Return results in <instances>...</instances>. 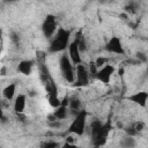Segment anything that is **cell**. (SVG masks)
Listing matches in <instances>:
<instances>
[{
  "instance_id": "23",
  "label": "cell",
  "mask_w": 148,
  "mask_h": 148,
  "mask_svg": "<svg viewBox=\"0 0 148 148\" xmlns=\"http://www.w3.org/2000/svg\"><path fill=\"white\" fill-rule=\"evenodd\" d=\"M133 126H134L136 133L139 134V133H141V132L143 131V128H145V123H143V121H135V123H133Z\"/></svg>"
},
{
  "instance_id": "4",
  "label": "cell",
  "mask_w": 148,
  "mask_h": 148,
  "mask_svg": "<svg viewBox=\"0 0 148 148\" xmlns=\"http://www.w3.org/2000/svg\"><path fill=\"white\" fill-rule=\"evenodd\" d=\"M73 62L69 59L68 54H61L59 58V68L62 77L68 83H74L75 81V69L73 67Z\"/></svg>"
},
{
  "instance_id": "1",
  "label": "cell",
  "mask_w": 148,
  "mask_h": 148,
  "mask_svg": "<svg viewBox=\"0 0 148 148\" xmlns=\"http://www.w3.org/2000/svg\"><path fill=\"white\" fill-rule=\"evenodd\" d=\"M71 35H72V31L69 29L59 27L54 36L51 38L47 51L50 53L64 52L66 49H68V45L71 43Z\"/></svg>"
},
{
  "instance_id": "22",
  "label": "cell",
  "mask_w": 148,
  "mask_h": 148,
  "mask_svg": "<svg viewBox=\"0 0 148 148\" xmlns=\"http://www.w3.org/2000/svg\"><path fill=\"white\" fill-rule=\"evenodd\" d=\"M125 133H126L127 135H130V136H135V135H138V133H136V131H135L133 124H131L130 126L125 127Z\"/></svg>"
},
{
  "instance_id": "12",
  "label": "cell",
  "mask_w": 148,
  "mask_h": 148,
  "mask_svg": "<svg viewBox=\"0 0 148 148\" xmlns=\"http://www.w3.org/2000/svg\"><path fill=\"white\" fill-rule=\"evenodd\" d=\"M25 104H27V96L24 94H18L14 99V111L18 114L24 112Z\"/></svg>"
},
{
  "instance_id": "13",
  "label": "cell",
  "mask_w": 148,
  "mask_h": 148,
  "mask_svg": "<svg viewBox=\"0 0 148 148\" xmlns=\"http://www.w3.org/2000/svg\"><path fill=\"white\" fill-rule=\"evenodd\" d=\"M15 92H16V83H9L8 86H6L2 90V96L7 101H12L15 98Z\"/></svg>"
},
{
  "instance_id": "3",
  "label": "cell",
  "mask_w": 148,
  "mask_h": 148,
  "mask_svg": "<svg viewBox=\"0 0 148 148\" xmlns=\"http://www.w3.org/2000/svg\"><path fill=\"white\" fill-rule=\"evenodd\" d=\"M112 130H113V126H112V123H111V117L109 116V118L106 119V121L103 123L102 126L99 127V130L91 136V143H92V146H95V147L104 146L106 143L108 136H109V134H110V132Z\"/></svg>"
},
{
  "instance_id": "28",
  "label": "cell",
  "mask_w": 148,
  "mask_h": 148,
  "mask_svg": "<svg viewBox=\"0 0 148 148\" xmlns=\"http://www.w3.org/2000/svg\"><path fill=\"white\" fill-rule=\"evenodd\" d=\"M6 2H13V1H17V0H5Z\"/></svg>"
},
{
  "instance_id": "9",
  "label": "cell",
  "mask_w": 148,
  "mask_h": 148,
  "mask_svg": "<svg viewBox=\"0 0 148 148\" xmlns=\"http://www.w3.org/2000/svg\"><path fill=\"white\" fill-rule=\"evenodd\" d=\"M68 57L69 59L72 60V62L74 65H79V64H82V58H81V50L79 47V44L74 39L73 42L69 43L68 45Z\"/></svg>"
},
{
  "instance_id": "5",
  "label": "cell",
  "mask_w": 148,
  "mask_h": 148,
  "mask_svg": "<svg viewBox=\"0 0 148 148\" xmlns=\"http://www.w3.org/2000/svg\"><path fill=\"white\" fill-rule=\"evenodd\" d=\"M58 22H57V17L52 14H47L42 23V32L44 35L45 38H52L54 36V34L58 30Z\"/></svg>"
},
{
  "instance_id": "10",
  "label": "cell",
  "mask_w": 148,
  "mask_h": 148,
  "mask_svg": "<svg viewBox=\"0 0 148 148\" xmlns=\"http://www.w3.org/2000/svg\"><path fill=\"white\" fill-rule=\"evenodd\" d=\"M127 101L139 105L140 108H146L148 103V92L147 91H136L130 96H127Z\"/></svg>"
},
{
  "instance_id": "26",
  "label": "cell",
  "mask_w": 148,
  "mask_h": 148,
  "mask_svg": "<svg viewBox=\"0 0 148 148\" xmlns=\"http://www.w3.org/2000/svg\"><path fill=\"white\" fill-rule=\"evenodd\" d=\"M49 126L51 128H59L61 126V123L59 119H56V120H52V121H49Z\"/></svg>"
},
{
  "instance_id": "24",
  "label": "cell",
  "mask_w": 148,
  "mask_h": 148,
  "mask_svg": "<svg viewBox=\"0 0 148 148\" xmlns=\"http://www.w3.org/2000/svg\"><path fill=\"white\" fill-rule=\"evenodd\" d=\"M105 64H106V59H105L104 57H98V58L95 60V65L97 66V68L103 67Z\"/></svg>"
},
{
  "instance_id": "6",
  "label": "cell",
  "mask_w": 148,
  "mask_h": 148,
  "mask_svg": "<svg viewBox=\"0 0 148 148\" xmlns=\"http://www.w3.org/2000/svg\"><path fill=\"white\" fill-rule=\"evenodd\" d=\"M89 80H90V73L87 69V67L82 64L76 65V67H75V81L73 84L75 87H86L89 84Z\"/></svg>"
},
{
  "instance_id": "16",
  "label": "cell",
  "mask_w": 148,
  "mask_h": 148,
  "mask_svg": "<svg viewBox=\"0 0 148 148\" xmlns=\"http://www.w3.org/2000/svg\"><path fill=\"white\" fill-rule=\"evenodd\" d=\"M74 39L77 42V44H79V47H80L81 52H86V51L88 50L87 40H86V38H84V36L82 35V32H81V31H79V32L76 34V36H75V38H74Z\"/></svg>"
},
{
  "instance_id": "27",
  "label": "cell",
  "mask_w": 148,
  "mask_h": 148,
  "mask_svg": "<svg viewBox=\"0 0 148 148\" xmlns=\"http://www.w3.org/2000/svg\"><path fill=\"white\" fill-rule=\"evenodd\" d=\"M146 73H147V75H148V61H147V67H146Z\"/></svg>"
},
{
  "instance_id": "21",
  "label": "cell",
  "mask_w": 148,
  "mask_h": 148,
  "mask_svg": "<svg viewBox=\"0 0 148 148\" xmlns=\"http://www.w3.org/2000/svg\"><path fill=\"white\" fill-rule=\"evenodd\" d=\"M135 57L139 60V62H147L148 61V56L146 53H143V52H140V51L136 52L135 53Z\"/></svg>"
},
{
  "instance_id": "7",
  "label": "cell",
  "mask_w": 148,
  "mask_h": 148,
  "mask_svg": "<svg viewBox=\"0 0 148 148\" xmlns=\"http://www.w3.org/2000/svg\"><path fill=\"white\" fill-rule=\"evenodd\" d=\"M104 49H105V51L109 52V53L119 54V56H124V54H125V49H124V46H123V43H121L120 38L117 37V36L111 37V38L106 42Z\"/></svg>"
},
{
  "instance_id": "25",
  "label": "cell",
  "mask_w": 148,
  "mask_h": 148,
  "mask_svg": "<svg viewBox=\"0 0 148 148\" xmlns=\"http://www.w3.org/2000/svg\"><path fill=\"white\" fill-rule=\"evenodd\" d=\"M10 40L14 43V44H18L20 43V36L16 34V32H14V31H12L10 32Z\"/></svg>"
},
{
  "instance_id": "14",
  "label": "cell",
  "mask_w": 148,
  "mask_h": 148,
  "mask_svg": "<svg viewBox=\"0 0 148 148\" xmlns=\"http://www.w3.org/2000/svg\"><path fill=\"white\" fill-rule=\"evenodd\" d=\"M52 113H53V116H54L57 119L64 120V119H66V118L68 117V114H69V109H68V106H66V105H59L58 108H54V111H53Z\"/></svg>"
},
{
  "instance_id": "15",
  "label": "cell",
  "mask_w": 148,
  "mask_h": 148,
  "mask_svg": "<svg viewBox=\"0 0 148 148\" xmlns=\"http://www.w3.org/2000/svg\"><path fill=\"white\" fill-rule=\"evenodd\" d=\"M68 109H69V112L73 113V114H76L79 111H81V101L80 98L77 97H73L69 99V104H68Z\"/></svg>"
},
{
  "instance_id": "11",
  "label": "cell",
  "mask_w": 148,
  "mask_h": 148,
  "mask_svg": "<svg viewBox=\"0 0 148 148\" xmlns=\"http://www.w3.org/2000/svg\"><path fill=\"white\" fill-rule=\"evenodd\" d=\"M34 65H35V61L34 60H21L18 62V65H17V71L21 74L28 76V75L31 74Z\"/></svg>"
},
{
  "instance_id": "8",
  "label": "cell",
  "mask_w": 148,
  "mask_h": 148,
  "mask_svg": "<svg viewBox=\"0 0 148 148\" xmlns=\"http://www.w3.org/2000/svg\"><path fill=\"white\" fill-rule=\"evenodd\" d=\"M114 71H116L114 66L105 64L103 67L98 68V71H97V73L95 74V77H94V79L98 80L99 82H102V83H104V84H108V83H110L111 77H112Z\"/></svg>"
},
{
  "instance_id": "2",
  "label": "cell",
  "mask_w": 148,
  "mask_h": 148,
  "mask_svg": "<svg viewBox=\"0 0 148 148\" xmlns=\"http://www.w3.org/2000/svg\"><path fill=\"white\" fill-rule=\"evenodd\" d=\"M87 111L84 109H82L81 111H79L74 119L72 120L71 125L68 126V133L69 134H75L77 136H81L83 135L84 131H86V124H87Z\"/></svg>"
},
{
  "instance_id": "17",
  "label": "cell",
  "mask_w": 148,
  "mask_h": 148,
  "mask_svg": "<svg viewBox=\"0 0 148 148\" xmlns=\"http://www.w3.org/2000/svg\"><path fill=\"white\" fill-rule=\"evenodd\" d=\"M136 145V142H135V140L133 139V136H130V135H127L125 139H123V141L120 142V146L121 147H125V148H132V147H134Z\"/></svg>"
},
{
  "instance_id": "18",
  "label": "cell",
  "mask_w": 148,
  "mask_h": 148,
  "mask_svg": "<svg viewBox=\"0 0 148 148\" xmlns=\"http://www.w3.org/2000/svg\"><path fill=\"white\" fill-rule=\"evenodd\" d=\"M102 121L101 120H98V119H94L92 121H91V124H90V135L92 136L98 130H99V127L102 126Z\"/></svg>"
},
{
  "instance_id": "20",
  "label": "cell",
  "mask_w": 148,
  "mask_h": 148,
  "mask_svg": "<svg viewBox=\"0 0 148 148\" xmlns=\"http://www.w3.org/2000/svg\"><path fill=\"white\" fill-rule=\"evenodd\" d=\"M40 146L44 147V148H56V147H60V143L57 142V141H53V140H49V141L42 142Z\"/></svg>"
},
{
  "instance_id": "19",
  "label": "cell",
  "mask_w": 148,
  "mask_h": 148,
  "mask_svg": "<svg viewBox=\"0 0 148 148\" xmlns=\"http://www.w3.org/2000/svg\"><path fill=\"white\" fill-rule=\"evenodd\" d=\"M125 12L126 13H128V14H134V13H136V10H138V5L134 2V1H131V2H128L126 6H125Z\"/></svg>"
}]
</instances>
